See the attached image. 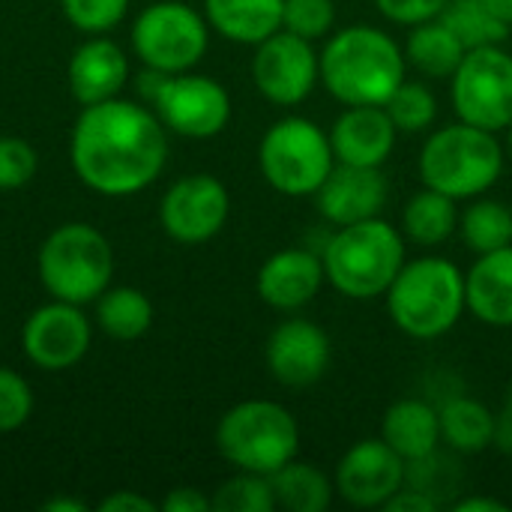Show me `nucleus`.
Returning <instances> with one entry per match:
<instances>
[{
	"label": "nucleus",
	"mask_w": 512,
	"mask_h": 512,
	"mask_svg": "<svg viewBox=\"0 0 512 512\" xmlns=\"http://www.w3.org/2000/svg\"><path fill=\"white\" fill-rule=\"evenodd\" d=\"M69 156L78 180L99 195H135L156 183L168 162L165 123L129 99L84 105L75 120Z\"/></svg>",
	"instance_id": "obj_1"
},
{
	"label": "nucleus",
	"mask_w": 512,
	"mask_h": 512,
	"mask_svg": "<svg viewBox=\"0 0 512 512\" xmlns=\"http://www.w3.org/2000/svg\"><path fill=\"white\" fill-rule=\"evenodd\" d=\"M405 78V51L381 27L351 24L327 36L321 84L342 105H384Z\"/></svg>",
	"instance_id": "obj_2"
},
{
	"label": "nucleus",
	"mask_w": 512,
	"mask_h": 512,
	"mask_svg": "<svg viewBox=\"0 0 512 512\" xmlns=\"http://www.w3.org/2000/svg\"><path fill=\"white\" fill-rule=\"evenodd\" d=\"M384 297L393 324L420 342L447 336L468 309L465 273L441 255L405 261Z\"/></svg>",
	"instance_id": "obj_3"
},
{
	"label": "nucleus",
	"mask_w": 512,
	"mask_h": 512,
	"mask_svg": "<svg viewBox=\"0 0 512 512\" xmlns=\"http://www.w3.org/2000/svg\"><path fill=\"white\" fill-rule=\"evenodd\" d=\"M327 282L351 300L384 297L405 264V237L381 216L342 225L321 249Z\"/></svg>",
	"instance_id": "obj_4"
},
{
	"label": "nucleus",
	"mask_w": 512,
	"mask_h": 512,
	"mask_svg": "<svg viewBox=\"0 0 512 512\" xmlns=\"http://www.w3.org/2000/svg\"><path fill=\"white\" fill-rule=\"evenodd\" d=\"M423 186L456 201L486 195L504 174V150L495 132L465 120L435 129L417 159Z\"/></svg>",
	"instance_id": "obj_5"
},
{
	"label": "nucleus",
	"mask_w": 512,
	"mask_h": 512,
	"mask_svg": "<svg viewBox=\"0 0 512 512\" xmlns=\"http://www.w3.org/2000/svg\"><path fill=\"white\" fill-rule=\"evenodd\" d=\"M216 447L228 465L249 474H276L297 459L300 426L294 414L270 399H249L228 408L216 426Z\"/></svg>",
	"instance_id": "obj_6"
},
{
	"label": "nucleus",
	"mask_w": 512,
	"mask_h": 512,
	"mask_svg": "<svg viewBox=\"0 0 512 512\" xmlns=\"http://www.w3.org/2000/svg\"><path fill=\"white\" fill-rule=\"evenodd\" d=\"M36 270L54 300L84 306L111 285L114 252L102 231L84 222H69L45 237L36 255Z\"/></svg>",
	"instance_id": "obj_7"
},
{
	"label": "nucleus",
	"mask_w": 512,
	"mask_h": 512,
	"mask_svg": "<svg viewBox=\"0 0 512 512\" xmlns=\"http://www.w3.org/2000/svg\"><path fill=\"white\" fill-rule=\"evenodd\" d=\"M258 165L264 180L291 198L315 195L318 186L336 165L330 135L309 117H282L276 120L261 144H258Z\"/></svg>",
	"instance_id": "obj_8"
},
{
	"label": "nucleus",
	"mask_w": 512,
	"mask_h": 512,
	"mask_svg": "<svg viewBox=\"0 0 512 512\" xmlns=\"http://www.w3.org/2000/svg\"><path fill=\"white\" fill-rule=\"evenodd\" d=\"M210 42V24L180 0L150 3L132 24V48L144 66L177 75L201 63Z\"/></svg>",
	"instance_id": "obj_9"
},
{
	"label": "nucleus",
	"mask_w": 512,
	"mask_h": 512,
	"mask_svg": "<svg viewBox=\"0 0 512 512\" xmlns=\"http://www.w3.org/2000/svg\"><path fill=\"white\" fill-rule=\"evenodd\" d=\"M450 99L459 120L507 132L512 123V54L501 45H483L465 51L462 63L450 75Z\"/></svg>",
	"instance_id": "obj_10"
},
{
	"label": "nucleus",
	"mask_w": 512,
	"mask_h": 512,
	"mask_svg": "<svg viewBox=\"0 0 512 512\" xmlns=\"http://www.w3.org/2000/svg\"><path fill=\"white\" fill-rule=\"evenodd\" d=\"M252 81L267 102L282 108L300 105L321 81V54L315 51V42L276 30L255 45Z\"/></svg>",
	"instance_id": "obj_11"
},
{
	"label": "nucleus",
	"mask_w": 512,
	"mask_h": 512,
	"mask_svg": "<svg viewBox=\"0 0 512 512\" xmlns=\"http://www.w3.org/2000/svg\"><path fill=\"white\" fill-rule=\"evenodd\" d=\"M153 108L165 129L183 138H213L231 120L228 90L216 78L195 72L168 75L153 99Z\"/></svg>",
	"instance_id": "obj_12"
},
{
	"label": "nucleus",
	"mask_w": 512,
	"mask_h": 512,
	"mask_svg": "<svg viewBox=\"0 0 512 512\" xmlns=\"http://www.w3.org/2000/svg\"><path fill=\"white\" fill-rule=\"evenodd\" d=\"M408 483V462L384 441H357L336 465V495L357 510H384V504Z\"/></svg>",
	"instance_id": "obj_13"
},
{
	"label": "nucleus",
	"mask_w": 512,
	"mask_h": 512,
	"mask_svg": "<svg viewBox=\"0 0 512 512\" xmlns=\"http://www.w3.org/2000/svg\"><path fill=\"white\" fill-rule=\"evenodd\" d=\"M228 213L231 198L225 183L213 174H189L165 192L159 222L171 240L195 246L213 240L225 228Z\"/></svg>",
	"instance_id": "obj_14"
},
{
	"label": "nucleus",
	"mask_w": 512,
	"mask_h": 512,
	"mask_svg": "<svg viewBox=\"0 0 512 512\" xmlns=\"http://www.w3.org/2000/svg\"><path fill=\"white\" fill-rule=\"evenodd\" d=\"M90 336L93 327L81 306L54 300L39 306L24 321L21 345L33 366L45 372H63L84 360V354L90 351Z\"/></svg>",
	"instance_id": "obj_15"
},
{
	"label": "nucleus",
	"mask_w": 512,
	"mask_h": 512,
	"mask_svg": "<svg viewBox=\"0 0 512 512\" xmlns=\"http://www.w3.org/2000/svg\"><path fill=\"white\" fill-rule=\"evenodd\" d=\"M264 357L270 375L279 384L300 390L324 378V372L330 369L333 348H330V336L318 324L306 318H291L270 333Z\"/></svg>",
	"instance_id": "obj_16"
},
{
	"label": "nucleus",
	"mask_w": 512,
	"mask_h": 512,
	"mask_svg": "<svg viewBox=\"0 0 512 512\" xmlns=\"http://www.w3.org/2000/svg\"><path fill=\"white\" fill-rule=\"evenodd\" d=\"M315 210L336 228L381 216L387 204V177L381 168L336 162L327 180L318 186Z\"/></svg>",
	"instance_id": "obj_17"
},
{
	"label": "nucleus",
	"mask_w": 512,
	"mask_h": 512,
	"mask_svg": "<svg viewBox=\"0 0 512 512\" xmlns=\"http://www.w3.org/2000/svg\"><path fill=\"white\" fill-rule=\"evenodd\" d=\"M327 135L336 162L381 168L396 147L399 129L384 105H345Z\"/></svg>",
	"instance_id": "obj_18"
},
{
	"label": "nucleus",
	"mask_w": 512,
	"mask_h": 512,
	"mask_svg": "<svg viewBox=\"0 0 512 512\" xmlns=\"http://www.w3.org/2000/svg\"><path fill=\"white\" fill-rule=\"evenodd\" d=\"M324 282L327 273L321 255L312 249H282L261 264L255 288L270 309L297 312L318 297Z\"/></svg>",
	"instance_id": "obj_19"
},
{
	"label": "nucleus",
	"mask_w": 512,
	"mask_h": 512,
	"mask_svg": "<svg viewBox=\"0 0 512 512\" xmlns=\"http://www.w3.org/2000/svg\"><path fill=\"white\" fill-rule=\"evenodd\" d=\"M129 78L126 54L117 42L93 36L69 57V90L81 105L114 99Z\"/></svg>",
	"instance_id": "obj_20"
},
{
	"label": "nucleus",
	"mask_w": 512,
	"mask_h": 512,
	"mask_svg": "<svg viewBox=\"0 0 512 512\" xmlns=\"http://www.w3.org/2000/svg\"><path fill=\"white\" fill-rule=\"evenodd\" d=\"M465 303L486 327H512V243L477 255L474 267L465 273Z\"/></svg>",
	"instance_id": "obj_21"
},
{
	"label": "nucleus",
	"mask_w": 512,
	"mask_h": 512,
	"mask_svg": "<svg viewBox=\"0 0 512 512\" xmlns=\"http://www.w3.org/2000/svg\"><path fill=\"white\" fill-rule=\"evenodd\" d=\"M381 438L408 462L420 465L441 447V417L438 408L423 399H399L384 411Z\"/></svg>",
	"instance_id": "obj_22"
},
{
	"label": "nucleus",
	"mask_w": 512,
	"mask_h": 512,
	"mask_svg": "<svg viewBox=\"0 0 512 512\" xmlns=\"http://www.w3.org/2000/svg\"><path fill=\"white\" fill-rule=\"evenodd\" d=\"M282 6L285 0H204V18L231 42L258 45L282 30Z\"/></svg>",
	"instance_id": "obj_23"
},
{
	"label": "nucleus",
	"mask_w": 512,
	"mask_h": 512,
	"mask_svg": "<svg viewBox=\"0 0 512 512\" xmlns=\"http://www.w3.org/2000/svg\"><path fill=\"white\" fill-rule=\"evenodd\" d=\"M441 417V441L465 456L483 453L498 441V417L471 396L447 399L438 408Z\"/></svg>",
	"instance_id": "obj_24"
},
{
	"label": "nucleus",
	"mask_w": 512,
	"mask_h": 512,
	"mask_svg": "<svg viewBox=\"0 0 512 512\" xmlns=\"http://www.w3.org/2000/svg\"><path fill=\"white\" fill-rule=\"evenodd\" d=\"M459 231V207L456 198L423 186L420 192H414L402 210V234L405 240L432 249L447 243L453 234Z\"/></svg>",
	"instance_id": "obj_25"
},
{
	"label": "nucleus",
	"mask_w": 512,
	"mask_h": 512,
	"mask_svg": "<svg viewBox=\"0 0 512 512\" xmlns=\"http://www.w3.org/2000/svg\"><path fill=\"white\" fill-rule=\"evenodd\" d=\"M402 51H405L408 66L417 69L423 78H450L468 48L441 18H435V21H423L411 27Z\"/></svg>",
	"instance_id": "obj_26"
},
{
	"label": "nucleus",
	"mask_w": 512,
	"mask_h": 512,
	"mask_svg": "<svg viewBox=\"0 0 512 512\" xmlns=\"http://www.w3.org/2000/svg\"><path fill=\"white\" fill-rule=\"evenodd\" d=\"M276 507L288 512H324L333 504V480L309 462L291 459L276 474H270Z\"/></svg>",
	"instance_id": "obj_27"
},
{
	"label": "nucleus",
	"mask_w": 512,
	"mask_h": 512,
	"mask_svg": "<svg viewBox=\"0 0 512 512\" xmlns=\"http://www.w3.org/2000/svg\"><path fill=\"white\" fill-rule=\"evenodd\" d=\"M96 324L117 342H135L153 324V303L138 288H105L96 297Z\"/></svg>",
	"instance_id": "obj_28"
},
{
	"label": "nucleus",
	"mask_w": 512,
	"mask_h": 512,
	"mask_svg": "<svg viewBox=\"0 0 512 512\" xmlns=\"http://www.w3.org/2000/svg\"><path fill=\"white\" fill-rule=\"evenodd\" d=\"M459 234L474 255H486L512 243V213L507 204L492 198H471L459 213Z\"/></svg>",
	"instance_id": "obj_29"
},
{
	"label": "nucleus",
	"mask_w": 512,
	"mask_h": 512,
	"mask_svg": "<svg viewBox=\"0 0 512 512\" xmlns=\"http://www.w3.org/2000/svg\"><path fill=\"white\" fill-rule=\"evenodd\" d=\"M441 21L459 36L468 51L483 45H501L510 36V24L495 18L483 0H447Z\"/></svg>",
	"instance_id": "obj_30"
},
{
	"label": "nucleus",
	"mask_w": 512,
	"mask_h": 512,
	"mask_svg": "<svg viewBox=\"0 0 512 512\" xmlns=\"http://www.w3.org/2000/svg\"><path fill=\"white\" fill-rule=\"evenodd\" d=\"M393 126L402 132V135H417V132H426L435 126L438 120V99L435 93L429 90V84L423 81H402L393 96L384 102Z\"/></svg>",
	"instance_id": "obj_31"
},
{
	"label": "nucleus",
	"mask_w": 512,
	"mask_h": 512,
	"mask_svg": "<svg viewBox=\"0 0 512 512\" xmlns=\"http://www.w3.org/2000/svg\"><path fill=\"white\" fill-rule=\"evenodd\" d=\"M216 512H273L276 510V498H273V486L270 477L264 474H249L240 471L237 477L225 480L216 495L210 498Z\"/></svg>",
	"instance_id": "obj_32"
},
{
	"label": "nucleus",
	"mask_w": 512,
	"mask_h": 512,
	"mask_svg": "<svg viewBox=\"0 0 512 512\" xmlns=\"http://www.w3.org/2000/svg\"><path fill=\"white\" fill-rule=\"evenodd\" d=\"M333 24H336L333 0H285L282 6V30L297 33L309 42L330 36Z\"/></svg>",
	"instance_id": "obj_33"
},
{
	"label": "nucleus",
	"mask_w": 512,
	"mask_h": 512,
	"mask_svg": "<svg viewBox=\"0 0 512 512\" xmlns=\"http://www.w3.org/2000/svg\"><path fill=\"white\" fill-rule=\"evenodd\" d=\"M60 9L72 27L96 36L114 30L123 21L129 0H60Z\"/></svg>",
	"instance_id": "obj_34"
},
{
	"label": "nucleus",
	"mask_w": 512,
	"mask_h": 512,
	"mask_svg": "<svg viewBox=\"0 0 512 512\" xmlns=\"http://www.w3.org/2000/svg\"><path fill=\"white\" fill-rule=\"evenodd\" d=\"M30 411H33L30 384L18 372L0 366V432L21 429L30 420Z\"/></svg>",
	"instance_id": "obj_35"
},
{
	"label": "nucleus",
	"mask_w": 512,
	"mask_h": 512,
	"mask_svg": "<svg viewBox=\"0 0 512 512\" xmlns=\"http://www.w3.org/2000/svg\"><path fill=\"white\" fill-rule=\"evenodd\" d=\"M36 150L21 138H0V189H21L36 177Z\"/></svg>",
	"instance_id": "obj_36"
},
{
	"label": "nucleus",
	"mask_w": 512,
	"mask_h": 512,
	"mask_svg": "<svg viewBox=\"0 0 512 512\" xmlns=\"http://www.w3.org/2000/svg\"><path fill=\"white\" fill-rule=\"evenodd\" d=\"M378 12L402 27H417L423 21H435L441 18L447 0H375Z\"/></svg>",
	"instance_id": "obj_37"
},
{
	"label": "nucleus",
	"mask_w": 512,
	"mask_h": 512,
	"mask_svg": "<svg viewBox=\"0 0 512 512\" xmlns=\"http://www.w3.org/2000/svg\"><path fill=\"white\" fill-rule=\"evenodd\" d=\"M441 507L438 504V498H432L426 489H420V486H402L387 504H384V510L387 512H435Z\"/></svg>",
	"instance_id": "obj_38"
},
{
	"label": "nucleus",
	"mask_w": 512,
	"mask_h": 512,
	"mask_svg": "<svg viewBox=\"0 0 512 512\" xmlns=\"http://www.w3.org/2000/svg\"><path fill=\"white\" fill-rule=\"evenodd\" d=\"M162 510L165 512H207L213 510V501L207 495H201L198 489H174L165 501H162Z\"/></svg>",
	"instance_id": "obj_39"
},
{
	"label": "nucleus",
	"mask_w": 512,
	"mask_h": 512,
	"mask_svg": "<svg viewBox=\"0 0 512 512\" xmlns=\"http://www.w3.org/2000/svg\"><path fill=\"white\" fill-rule=\"evenodd\" d=\"M99 512H156V504L138 492H114L99 504Z\"/></svg>",
	"instance_id": "obj_40"
},
{
	"label": "nucleus",
	"mask_w": 512,
	"mask_h": 512,
	"mask_svg": "<svg viewBox=\"0 0 512 512\" xmlns=\"http://www.w3.org/2000/svg\"><path fill=\"white\" fill-rule=\"evenodd\" d=\"M456 512H507V504L498 498H486V495H474V498H462L456 507Z\"/></svg>",
	"instance_id": "obj_41"
},
{
	"label": "nucleus",
	"mask_w": 512,
	"mask_h": 512,
	"mask_svg": "<svg viewBox=\"0 0 512 512\" xmlns=\"http://www.w3.org/2000/svg\"><path fill=\"white\" fill-rule=\"evenodd\" d=\"M45 512H84L87 507L81 501H69V498H54V501H45L42 504Z\"/></svg>",
	"instance_id": "obj_42"
},
{
	"label": "nucleus",
	"mask_w": 512,
	"mask_h": 512,
	"mask_svg": "<svg viewBox=\"0 0 512 512\" xmlns=\"http://www.w3.org/2000/svg\"><path fill=\"white\" fill-rule=\"evenodd\" d=\"M486 6H489V12L495 15V18H501L504 24H510L512 27V0H483Z\"/></svg>",
	"instance_id": "obj_43"
},
{
	"label": "nucleus",
	"mask_w": 512,
	"mask_h": 512,
	"mask_svg": "<svg viewBox=\"0 0 512 512\" xmlns=\"http://www.w3.org/2000/svg\"><path fill=\"white\" fill-rule=\"evenodd\" d=\"M504 426H512V381L507 387V399H504Z\"/></svg>",
	"instance_id": "obj_44"
},
{
	"label": "nucleus",
	"mask_w": 512,
	"mask_h": 512,
	"mask_svg": "<svg viewBox=\"0 0 512 512\" xmlns=\"http://www.w3.org/2000/svg\"><path fill=\"white\" fill-rule=\"evenodd\" d=\"M507 144H510V153H512V123L507 126Z\"/></svg>",
	"instance_id": "obj_45"
},
{
	"label": "nucleus",
	"mask_w": 512,
	"mask_h": 512,
	"mask_svg": "<svg viewBox=\"0 0 512 512\" xmlns=\"http://www.w3.org/2000/svg\"><path fill=\"white\" fill-rule=\"evenodd\" d=\"M510 213H512V207H510Z\"/></svg>",
	"instance_id": "obj_46"
}]
</instances>
